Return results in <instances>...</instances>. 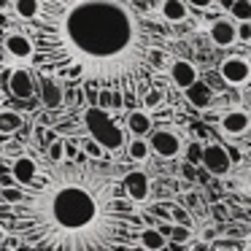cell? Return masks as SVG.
I'll use <instances>...</instances> for the list:
<instances>
[{
  "label": "cell",
  "mask_w": 251,
  "mask_h": 251,
  "mask_svg": "<svg viewBox=\"0 0 251 251\" xmlns=\"http://www.w3.org/2000/svg\"><path fill=\"white\" fill-rule=\"evenodd\" d=\"M38 76L138 92L162 65V27L127 0H44L27 27Z\"/></svg>",
  "instance_id": "cell-1"
},
{
  "label": "cell",
  "mask_w": 251,
  "mask_h": 251,
  "mask_svg": "<svg viewBox=\"0 0 251 251\" xmlns=\"http://www.w3.org/2000/svg\"><path fill=\"white\" fill-rule=\"evenodd\" d=\"M38 154V151H35ZM38 178L17 205L6 202L8 232L30 249L92 251L138 243L143 229L138 202L125 192V173L108 157L51 159L38 154Z\"/></svg>",
  "instance_id": "cell-2"
},
{
  "label": "cell",
  "mask_w": 251,
  "mask_h": 251,
  "mask_svg": "<svg viewBox=\"0 0 251 251\" xmlns=\"http://www.w3.org/2000/svg\"><path fill=\"white\" fill-rule=\"evenodd\" d=\"M81 122H84L87 135H92L95 141H100L111 154L122 151V149L127 146V141H130V138L125 135V130H122V127L114 122L111 111L103 108V105H98V103H92V105H87V108H84Z\"/></svg>",
  "instance_id": "cell-3"
},
{
  "label": "cell",
  "mask_w": 251,
  "mask_h": 251,
  "mask_svg": "<svg viewBox=\"0 0 251 251\" xmlns=\"http://www.w3.org/2000/svg\"><path fill=\"white\" fill-rule=\"evenodd\" d=\"M219 73H222L224 84L227 87H246V84L251 81V62L246 60L243 54H232V57H224L222 62H219Z\"/></svg>",
  "instance_id": "cell-4"
},
{
  "label": "cell",
  "mask_w": 251,
  "mask_h": 251,
  "mask_svg": "<svg viewBox=\"0 0 251 251\" xmlns=\"http://www.w3.org/2000/svg\"><path fill=\"white\" fill-rule=\"evenodd\" d=\"M200 165L208 170L211 176H216V178H222V176H227L229 170H232V157H229V151L222 146V143H208V146H202V159Z\"/></svg>",
  "instance_id": "cell-5"
},
{
  "label": "cell",
  "mask_w": 251,
  "mask_h": 251,
  "mask_svg": "<svg viewBox=\"0 0 251 251\" xmlns=\"http://www.w3.org/2000/svg\"><path fill=\"white\" fill-rule=\"evenodd\" d=\"M149 141H151V151L157 154L159 159H176L186 146V143L181 141V135L173 130H154L151 135H149Z\"/></svg>",
  "instance_id": "cell-6"
},
{
  "label": "cell",
  "mask_w": 251,
  "mask_h": 251,
  "mask_svg": "<svg viewBox=\"0 0 251 251\" xmlns=\"http://www.w3.org/2000/svg\"><path fill=\"white\" fill-rule=\"evenodd\" d=\"M3 49H6V54L17 62H30L35 54V44H33L27 30H11V33L3 38Z\"/></svg>",
  "instance_id": "cell-7"
},
{
  "label": "cell",
  "mask_w": 251,
  "mask_h": 251,
  "mask_svg": "<svg viewBox=\"0 0 251 251\" xmlns=\"http://www.w3.org/2000/svg\"><path fill=\"white\" fill-rule=\"evenodd\" d=\"M38 154H35V149H30V151H25L22 157H17L11 162V176H14V181L17 184H22V186H27V184H33L35 178H38Z\"/></svg>",
  "instance_id": "cell-8"
},
{
  "label": "cell",
  "mask_w": 251,
  "mask_h": 251,
  "mask_svg": "<svg viewBox=\"0 0 251 251\" xmlns=\"http://www.w3.org/2000/svg\"><path fill=\"white\" fill-rule=\"evenodd\" d=\"M8 76V92L19 100H30L35 95V71H25V68H14Z\"/></svg>",
  "instance_id": "cell-9"
},
{
  "label": "cell",
  "mask_w": 251,
  "mask_h": 251,
  "mask_svg": "<svg viewBox=\"0 0 251 251\" xmlns=\"http://www.w3.org/2000/svg\"><path fill=\"white\" fill-rule=\"evenodd\" d=\"M122 184H125L127 197H130L132 202H138V205L146 202L149 195H151V181H149V176L143 173V170H130V173H125Z\"/></svg>",
  "instance_id": "cell-10"
},
{
  "label": "cell",
  "mask_w": 251,
  "mask_h": 251,
  "mask_svg": "<svg viewBox=\"0 0 251 251\" xmlns=\"http://www.w3.org/2000/svg\"><path fill=\"white\" fill-rule=\"evenodd\" d=\"M219 127H222L224 135L229 138H240L251 130V116L240 108H232V111H224L222 119H219Z\"/></svg>",
  "instance_id": "cell-11"
},
{
  "label": "cell",
  "mask_w": 251,
  "mask_h": 251,
  "mask_svg": "<svg viewBox=\"0 0 251 251\" xmlns=\"http://www.w3.org/2000/svg\"><path fill=\"white\" fill-rule=\"evenodd\" d=\"M211 41L216 46H222V49H229L232 44H238L240 38V30H238V22H235L232 17L229 19H216V22L211 25Z\"/></svg>",
  "instance_id": "cell-12"
},
{
  "label": "cell",
  "mask_w": 251,
  "mask_h": 251,
  "mask_svg": "<svg viewBox=\"0 0 251 251\" xmlns=\"http://www.w3.org/2000/svg\"><path fill=\"white\" fill-rule=\"evenodd\" d=\"M168 76H170V81H173L176 89H184L186 92V89L200 78V73H197V68L192 65L189 60H173L168 68Z\"/></svg>",
  "instance_id": "cell-13"
},
{
  "label": "cell",
  "mask_w": 251,
  "mask_h": 251,
  "mask_svg": "<svg viewBox=\"0 0 251 251\" xmlns=\"http://www.w3.org/2000/svg\"><path fill=\"white\" fill-rule=\"evenodd\" d=\"M41 100H44V105H46V108H51V111L62 108V100H65V89H62L60 78L41 76Z\"/></svg>",
  "instance_id": "cell-14"
},
{
  "label": "cell",
  "mask_w": 251,
  "mask_h": 251,
  "mask_svg": "<svg viewBox=\"0 0 251 251\" xmlns=\"http://www.w3.org/2000/svg\"><path fill=\"white\" fill-rule=\"evenodd\" d=\"M125 127H127V132H130V135H143V138L151 135V132H154L151 114H149V111H143V108H132L130 114H127Z\"/></svg>",
  "instance_id": "cell-15"
},
{
  "label": "cell",
  "mask_w": 251,
  "mask_h": 251,
  "mask_svg": "<svg viewBox=\"0 0 251 251\" xmlns=\"http://www.w3.org/2000/svg\"><path fill=\"white\" fill-rule=\"evenodd\" d=\"M186 100H189L195 108H211L213 103V87L205 81V78H197L195 84H192L189 89H186Z\"/></svg>",
  "instance_id": "cell-16"
},
{
  "label": "cell",
  "mask_w": 251,
  "mask_h": 251,
  "mask_svg": "<svg viewBox=\"0 0 251 251\" xmlns=\"http://www.w3.org/2000/svg\"><path fill=\"white\" fill-rule=\"evenodd\" d=\"M138 246L149 251H162V249H170V238L159 227H143L138 232Z\"/></svg>",
  "instance_id": "cell-17"
},
{
  "label": "cell",
  "mask_w": 251,
  "mask_h": 251,
  "mask_svg": "<svg viewBox=\"0 0 251 251\" xmlns=\"http://www.w3.org/2000/svg\"><path fill=\"white\" fill-rule=\"evenodd\" d=\"M159 17L170 25H178L189 17V3L186 0H162L159 3Z\"/></svg>",
  "instance_id": "cell-18"
},
{
  "label": "cell",
  "mask_w": 251,
  "mask_h": 251,
  "mask_svg": "<svg viewBox=\"0 0 251 251\" xmlns=\"http://www.w3.org/2000/svg\"><path fill=\"white\" fill-rule=\"evenodd\" d=\"M125 151H127V157H130L132 162H146V159L154 154L151 151V141H149V138H143V135H130Z\"/></svg>",
  "instance_id": "cell-19"
},
{
  "label": "cell",
  "mask_w": 251,
  "mask_h": 251,
  "mask_svg": "<svg viewBox=\"0 0 251 251\" xmlns=\"http://www.w3.org/2000/svg\"><path fill=\"white\" fill-rule=\"evenodd\" d=\"M41 6H44V0H11V8L22 22H30L41 14Z\"/></svg>",
  "instance_id": "cell-20"
},
{
  "label": "cell",
  "mask_w": 251,
  "mask_h": 251,
  "mask_svg": "<svg viewBox=\"0 0 251 251\" xmlns=\"http://www.w3.org/2000/svg\"><path fill=\"white\" fill-rule=\"evenodd\" d=\"M22 127H25L22 114H17V111H0V132L3 135H14Z\"/></svg>",
  "instance_id": "cell-21"
},
{
  "label": "cell",
  "mask_w": 251,
  "mask_h": 251,
  "mask_svg": "<svg viewBox=\"0 0 251 251\" xmlns=\"http://www.w3.org/2000/svg\"><path fill=\"white\" fill-rule=\"evenodd\" d=\"M78 143H81V151L87 154V157H92V159H103V157H108V149H105L100 141H95L92 135L81 138Z\"/></svg>",
  "instance_id": "cell-22"
},
{
  "label": "cell",
  "mask_w": 251,
  "mask_h": 251,
  "mask_svg": "<svg viewBox=\"0 0 251 251\" xmlns=\"http://www.w3.org/2000/svg\"><path fill=\"white\" fill-rule=\"evenodd\" d=\"M168 238H170V246H181V243H189L192 240V227L189 224H170V232H168Z\"/></svg>",
  "instance_id": "cell-23"
},
{
  "label": "cell",
  "mask_w": 251,
  "mask_h": 251,
  "mask_svg": "<svg viewBox=\"0 0 251 251\" xmlns=\"http://www.w3.org/2000/svg\"><path fill=\"white\" fill-rule=\"evenodd\" d=\"M46 157L51 159H65L68 157V141L65 138H51V141H46Z\"/></svg>",
  "instance_id": "cell-24"
},
{
  "label": "cell",
  "mask_w": 251,
  "mask_h": 251,
  "mask_svg": "<svg viewBox=\"0 0 251 251\" xmlns=\"http://www.w3.org/2000/svg\"><path fill=\"white\" fill-rule=\"evenodd\" d=\"M229 17L235 22H251V0H235L229 8Z\"/></svg>",
  "instance_id": "cell-25"
},
{
  "label": "cell",
  "mask_w": 251,
  "mask_h": 251,
  "mask_svg": "<svg viewBox=\"0 0 251 251\" xmlns=\"http://www.w3.org/2000/svg\"><path fill=\"white\" fill-rule=\"evenodd\" d=\"M25 197V186L17 184V186H3V200L8 202V205H17V202H22Z\"/></svg>",
  "instance_id": "cell-26"
},
{
  "label": "cell",
  "mask_w": 251,
  "mask_h": 251,
  "mask_svg": "<svg viewBox=\"0 0 251 251\" xmlns=\"http://www.w3.org/2000/svg\"><path fill=\"white\" fill-rule=\"evenodd\" d=\"M170 216H173L176 224H189V227H192V216H189V211H186V208L170 205Z\"/></svg>",
  "instance_id": "cell-27"
},
{
  "label": "cell",
  "mask_w": 251,
  "mask_h": 251,
  "mask_svg": "<svg viewBox=\"0 0 251 251\" xmlns=\"http://www.w3.org/2000/svg\"><path fill=\"white\" fill-rule=\"evenodd\" d=\"M162 100H165L162 89H149L146 98H143V105L146 108H157V105H162Z\"/></svg>",
  "instance_id": "cell-28"
},
{
  "label": "cell",
  "mask_w": 251,
  "mask_h": 251,
  "mask_svg": "<svg viewBox=\"0 0 251 251\" xmlns=\"http://www.w3.org/2000/svg\"><path fill=\"white\" fill-rule=\"evenodd\" d=\"M189 159L192 162H200L202 159V146L200 143H189Z\"/></svg>",
  "instance_id": "cell-29"
},
{
  "label": "cell",
  "mask_w": 251,
  "mask_h": 251,
  "mask_svg": "<svg viewBox=\"0 0 251 251\" xmlns=\"http://www.w3.org/2000/svg\"><path fill=\"white\" fill-rule=\"evenodd\" d=\"M240 184H243V189L251 195V168H249V170H243V176H240Z\"/></svg>",
  "instance_id": "cell-30"
},
{
  "label": "cell",
  "mask_w": 251,
  "mask_h": 251,
  "mask_svg": "<svg viewBox=\"0 0 251 251\" xmlns=\"http://www.w3.org/2000/svg\"><path fill=\"white\" fill-rule=\"evenodd\" d=\"M186 3H189V6H197V8H208L213 0H186Z\"/></svg>",
  "instance_id": "cell-31"
},
{
  "label": "cell",
  "mask_w": 251,
  "mask_h": 251,
  "mask_svg": "<svg viewBox=\"0 0 251 251\" xmlns=\"http://www.w3.org/2000/svg\"><path fill=\"white\" fill-rule=\"evenodd\" d=\"M232 3H235V0H219V6H222L224 11H229V8H232Z\"/></svg>",
  "instance_id": "cell-32"
},
{
  "label": "cell",
  "mask_w": 251,
  "mask_h": 251,
  "mask_svg": "<svg viewBox=\"0 0 251 251\" xmlns=\"http://www.w3.org/2000/svg\"><path fill=\"white\" fill-rule=\"evenodd\" d=\"M6 238H8V229H3V224H0V246L6 243Z\"/></svg>",
  "instance_id": "cell-33"
}]
</instances>
